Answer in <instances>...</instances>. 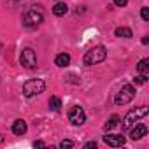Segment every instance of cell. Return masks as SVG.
Here are the masks:
<instances>
[{"label":"cell","instance_id":"1","mask_svg":"<svg viewBox=\"0 0 149 149\" xmlns=\"http://www.w3.org/2000/svg\"><path fill=\"white\" fill-rule=\"evenodd\" d=\"M105 58H107V49H105L104 46H95V47H91L90 51H86L83 61H84V65L91 67V65L102 63Z\"/></svg>","mask_w":149,"mask_h":149},{"label":"cell","instance_id":"2","mask_svg":"<svg viewBox=\"0 0 149 149\" xmlns=\"http://www.w3.org/2000/svg\"><path fill=\"white\" fill-rule=\"evenodd\" d=\"M147 112H149V107H146V105H140V107H135V109H132L125 118H123V123H121V128L123 130H130L133 125H135V121H139L140 118H144V116H147Z\"/></svg>","mask_w":149,"mask_h":149},{"label":"cell","instance_id":"3","mask_svg":"<svg viewBox=\"0 0 149 149\" xmlns=\"http://www.w3.org/2000/svg\"><path fill=\"white\" fill-rule=\"evenodd\" d=\"M42 21H44V14H42V11H40L39 7H32V9H28V11L25 13V16H23V25L28 26V28H35V26H39Z\"/></svg>","mask_w":149,"mask_h":149},{"label":"cell","instance_id":"4","mask_svg":"<svg viewBox=\"0 0 149 149\" xmlns=\"http://www.w3.org/2000/svg\"><path fill=\"white\" fill-rule=\"evenodd\" d=\"M46 90V83L42 79H30L23 84V95L26 98H32L35 95H40Z\"/></svg>","mask_w":149,"mask_h":149},{"label":"cell","instance_id":"5","mask_svg":"<svg viewBox=\"0 0 149 149\" xmlns=\"http://www.w3.org/2000/svg\"><path fill=\"white\" fill-rule=\"evenodd\" d=\"M133 97H135V88H133L132 84H125V86H121V90L116 93L114 104H116V105H126V104H130V102L133 100Z\"/></svg>","mask_w":149,"mask_h":149},{"label":"cell","instance_id":"6","mask_svg":"<svg viewBox=\"0 0 149 149\" xmlns=\"http://www.w3.org/2000/svg\"><path fill=\"white\" fill-rule=\"evenodd\" d=\"M19 61L25 68H35L37 67V54L32 47H26L21 51V56H19Z\"/></svg>","mask_w":149,"mask_h":149},{"label":"cell","instance_id":"7","mask_svg":"<svg viewBox=\"0 0 149 149\" xmlns=\"http://www.w3.org/2000/svg\"><path fill=\"white\" fill-rule=\"evenodd\" d=\"M68 121H70L74 126H81V125H84V121H86V114H84L83 107L74 105V107L68 111Z\"/></svg>","mask_w":149,"mask_h":149},{"label":"cell","instance_id":"8","mask_svg":"<svg viewBox=\"0 0 149 149\" xmlns=\"http://www.w3.org/2000/svg\"><path fill=\"white\" fill-rule=\"evenodd\" d=\"M146 133H147V126H146V125H133V126L130 128V139H132V140H139V139H142Z\"/></svg>","mask_w":149,"mask_h":149},{"label":"cell","instance_id":"9","mask_svg":"<svg viewBox=\"0 0 149 149\" xmlns=\"http://www.w3.org/2000/svg\"><path fill=\"white\" fill-rule=\"evenodd\" d=\"M104 142L111 147H121L125 144V137L123 135H104Z\"/></svg>","mask_w":149,"mask_h":149},{"label":"cell","instance_id":"10","mask_svg":"<svg viewBox=\"0 0 149 149\" xmlns=\"http://www.w3.org/2000/svg\"><path fill=\"white\" fill-rule=\"evenodd\" d=\"M13 133L14 135H25L26 133V123L23 119H16L13 123Z\"/></svg>","mask_w":149,"mask_h":149},{"label":"cell","instance_id":"11","mask_svg":"<svg viewBox=\"0 0 149 149\" xmlns=\"http://www.w3.org/2000/svg\"><path fill=\"white\" fill-rule=\"evenodd\" d=\"M54 63H56L58 67H68V63H70V54L60 53V54L54 58Z\"/></svg>","mask_w":149,"mask_h":149},{"label":"cell","instance_id":"12","mask_svg":"<svg viewBox=\"0 0 149 149\" xmlns=\"http://www.w3.org/2000/svg\"><path fill=\"white\" fill-rule=\"evenodd\" d=\"M67 11H68V7H67V4H63V2H58V4L53 7V14H54V16H65Z\"/></svg>","mask_w":149,"mask_h":149},{"label":"cell","instance_id":"13","mask_svg":"<svg viewBox=\"0 0 149 149\" xmlns=\"http://www.w3.org/2000/svg\"><path fill=\"white\" fill-rule=\"evenodd\" d=\"M114 33H116V37H123V39H132V37H133L132 30L126 28V26H119V28H116Z\"/></svg>","mask_w":149,"mask_h":149},{"label":"cell","instance_id":"14","mask_svg":"<svg viewBox=\"0 0 149 149\" xmlns=\"http://www.w3.org/2000/svg\"><path fill=\"white\" fill-rule=\"evenodd\" d=\"M137 68H139V72L142 74V76H149V60L147 58L140 60L139 65H137Z\"/></svg>","mask_w":149,"mask_h":149},{"label":"cell","instance_id":"15","mask_svg":"<svg viewBox=\"0 0 149 149\" xmlns=\"http://www.w3.org/2000/svg\"><path fill=\"white\" fill-rule=\"evenodd\" d=\"M49 109L51 111H60L61 109V100L58 97H51L49 98Z\"/></svg>","mask_w":149,"mask_h":149},{"label":"cell","instance_id":"16","mask_svg":"<svg viewBox=\"0 0 149 149\" xmlns=\"http://www.w3.org/2000/svg\"><path fill=\"white\" fill-rule=\"evenodd\" d=\"M118 123H119V116H116V114H114V116H111V119L105 123V130H107V132H109V130H112Z\"/></svg>","mask_w":149,"mask_h":149},{"label":"cell","instance_id":"17","mask_svg":"<svg viewBox=\"0 0 149 149\" xmlns=\"http://www.w3.org/2000/svg\"><path fill=\"white\" fill-rule=\"evenodd\" d=\"M60 147H63V149H65V147H74V142L68 140V139H63V140L60 142Z\"/></svg>","mask_w":149,"mask_h":149},{"label":"cell","instance_id":"18","mask_svg":"<svg viewBox=\"0 0 149 149\" xmlns=\"http://www.w3.org/2000/svg\"><path fill=\"white\" fill-rule=\"evenodd\" d=\"M140 16H142V19H144V21H149V9H147V7H142Z\"/></svg>","mask_w":149,"mask_h":149},{"label":"cell","instance_id":"19","mask_svg":"<svg viewBox=\"0 0 149 149\" xmlns=\"http://www.w3.org/2000/svg\"><path fill=\"white\" fill-rule=\"evenodd\" d=\"M146 81H147V76H142V74L135 77V83H137V84H144Z\"/></svg>","mask_w":149,"mask_h":149},{"label":"cell","instance_id":"20","mask_svg":"<svg viewBox=\"0 0 149 149\" xmlns=\"http://www.w3.org/2000/svg\"><path fill=\"white\" fill-rule=\"evenodd\" d=\"M128 4V0H114V6H118V7H125Z\"/></svg>","mask_w":149,"mask_h":149},{"label":"cell","instance_id":"21","mask_svg":"<svg viewBox=\"0 0 149 149\" xmlns=\"http://www.w3.org/2000/svg\"><path fill=\"white\" fill-rule=\"evenodd\" d=\"M84 147H86V149H91V147L95 149V147H97V142H86V144H84Z\"/></svg>","mask_w":149,"mask_h":149},{"label":"cell","instance_id":"22","mask_svg":"<svg viewBox=\"0 0 149 149\" xmlns=\"http://www.w3.org/2000/svg\"><path fill=\"white\" fill-rule=\"evenodd\" d=\"M33 146H35V147H46V144H44L42 140H35V142H33Z\"/></svg>","mask_w":149,"mask_h":149},{"label":"cell","instance_id":"23","mask_svg":"<svg viewBox=\"0 0 149 149\" xmlns=\"http://www.w3.org/2000/svg\"><path fill=\"white\" fill-rule=\"evenodd\" d=\"M13 2H19V0H13Z\"/></svg>","mask_w":149,"mask_h":149},{"label":"cell","instance_id":"24","mask_svg":"<svg viewBox=\"0 0 149 149\" xmlns=\"http://www.w3.org/2000/svg\"><path fill=\"white\" fill-rule=\"evenodd\" d=\"M0 49H2V44H0Z\"/></svg>","mask_w":149,"mask_h":149}]
</instances>
